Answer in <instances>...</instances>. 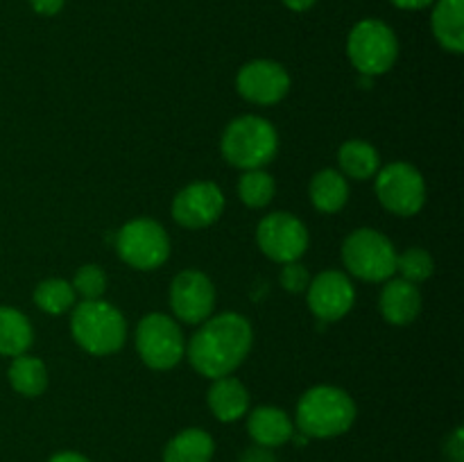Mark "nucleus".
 Segmentation results:
<instances>
[{
    "mask_svg": "<svg viewBox=\"0 0 464 462\" xmlns=\"http://www.w3.org/2000/svg\"><path fill=\"white\" fill-rule=\"evenodd\" d=\"M444 453L449 462H464V430L458 426L444 442Z\"/></svg>",
    "mask_w": 464,
    "mask_h": 462,
    "instance_id": "c85d7f7f",
    "label": "nucleus"
},
{
    "mask_svg": "<svg viewBox=\"0 0 464 462\" xmlns=\"http://www.w3.org/2000/svg\"><path fill=\"white\" fill-rule=\"evenodd\" d=\"M430 25L444 50L460 54L464 50V0H438Z\"/></svg>",
    "mask_w": 464,
    "mask_h": 462,
    "instance_id": "a211bd4d",
    "label": "nucleus"
},
{
    "mask_svg": "<svg viewBox=\"0 0 464 462\" xmlns=\"http://www.w3.org/2000/svg\"><path fill=\"white\" fill-rule=\"evenodd\" d=\"M349 199V184L343 172L326 168L311 179V202L322 213H338Z\"/></svg>",
    "mask_w": 464,
    "mask_h": 462,
    "instance_id": "aec40b11",
    "label": "nucleus"
},
{
    "mask_svg": "<svg viewBox=\"0 0 464 462\" xmlns=\"http://www.w3.org/2000/svg\"><path fill=\"white\" fill-rule=\"evenodd\" d=\"M30 320L21 311L9 306H0V356H21L32 347Z\"/></svg>",
    "mask_w": 464,
    "mask_h": 462,
    "instance_id": "412c9836",
    "label": "nucleus"
},
{
    "mask_svg": "<svg viewBox=\"0 0 464 462\" xmlns=\"http://www.w3.org/2000/svg\"><path fill=\"white\" fill-rule=\"evenodd\" d=\"M338 163L344 175L365 181L379 172L381 157L374 145H370L367 140L352 139L347 143H343V148H340Z\"/></svg>",
    "mask_w": 464,
    "mask_h": 462,
    "instance_id": "4be33fe9",
    "label": "nucleus"
},
{
    "mask_svg": "<svg viewBox=\"0 0 464 462\" xmlns=\"http://www.w3.org/2000/svg\"><path fill=\"white\" fill-rule=\"evenodd\" d=\"M392 5H397L399 9H426L429 5H433L435 0H390Z\"/></svg>",
    "mask_w": 464,
    "mask_h": 462,
    "instance_id": "473e14b6",
    "label": "nucleus"
},
{
    "mask_svg": "<svg viewBox=\"0 0 464 462\" xmlns=\"http://www.w3.org/2000/svg\"><path fill=\"white\" fill-rule=\"evenodd\" d=\"M356 421V403L344 390L315 385L297 403L295 424L304 438L329 439L347 433Z\"/></svg>",
    "mask_w": 464,
    "mask_h": 462,
    "instance_id": "f03ea898",
    "label": "nucleus"
},
{
    "mask_svg": "<svg viewBox=\"0 0 464 462\" xmlns=\"http://www.w3.org/2000/svg\"><path fill=\"white\" fill-rule=\"evenodd\" d=\"M252 342L254 331L247 317L240 313H222L202 322L186 351L198 374L216 380L231 376L236 367L243 365Z\"/></svg>",
    "mask_w": 464,
    "mask_h": 462,
    "instance_id": "f257e3e1",
    "label": "nucleus"
},
{
    "mask_svg": "<svg viewBox=\"0 0 464 462\" xmlns=\"http://www.w3.org/2000/svg\"><path fill=\"white\" fill-rule=\"evenodd\" d=\"M256 240L261 252L276 263H293L304 256L308 247V231L293 213L276 211L258 222Z\"/></svg>",
    "mask_w": 464,
    "mask_h": 462,
    "instance_id": "9d476101",
    "label": "nucleus"
},
{
    "mask_svg": "<svg viewBox=\"0 0 464 462\" xmlns=\"http://www.w3.org/2000/svg\"><path fill=\"white\" fill-rule=\"evenodd\" d=\"M311 284V276L304 265H299L297 261L284 263V270H281V285H284L288 293H304Z\"/></svg>",
    "mask_w": 464,
    "mask_h": 462,
    "instance_id": "cd10ccee",
    "label": "nucleus"
},
{
    "mask_svg": "<svg viewBox=\"0 0 464 462\" xmlns=\"http://www.w3.org/2000/svg\"><path fill=\"white\" fill-rule=\"evenodd\" d=\"M116 252L136 270H157L170 256V238L157 220H130L116 236Z\"/></svg>",
    "mask_w": 464,
    "mask_h": 462,
    "instance_id": "0eeeda50",
    "label": "nucleus"
},
{
    "mask_svg": "<svg viewBox=\"0 0 464 462\" xmlns=\"http://www.w3.org/2000/svg\"><path fill=\"white\" fill-rule=\"evenodd\" d=\"M63 3H66V0H30L32 9H34L36 14H41V16H54V14H59Z\"/></svg>",
    "mask_w": 464,
    "mask_h": 462,
    "instance_id": "c756f323",
    "label": "nucleus"
},
{
    "mask_svg": "<svg viewBox=\"0 0 464 462\" xmlns=\"http://www.w3.org/2000/svg\"><path fill=\"white\" fill-rule=\"evenodd\" d=\"M75 290L63 279H45L36 285L34 303L48 315H62L75 303Z\"/></svg>",
    "mask_w": 464,
    "mask_h": 462,
    "instance_id": "b1692460",
    "label": "nucleus"
},
{
    "mask_svg": "<svg viewBox=\"0 0 464 462\" xmlns=\"http://www.w3.org/2000/svg\"><path fill=\"white\" fill-rule=\"evenodd\" d=\"M216 442L204 428H186L163 448V462H211Z\"/></svg>",
    "mask_w": 464,
    "mask_h": 462,
    "instance_id": "6ab92c4d",
    "label": "nucleus"
},
{
    "mask_svg": "<svg viewBox=\"0 0 464 462\" xmlns=\"http://www.w3.org/2000/svg\"><path fill=\"white\" fill-rule=\"evenodd\" d=\"M275 179L261 168L258 170H245V175L238 181V195L249 208H263L266 204H270L272 197H275Z\"/></svg>",
    "mask_w": 464,
    "mask_h": 462,
    "instance_id": "393cba45",
    "label": "nucleus"
},
{
    "mask_svg": "<svg viewBox=\"0 0 464 462\" xmlns=\"http://www.w3.org/2000/svg\"><path fill=\"white\" fill-rule=\"evenodd\" d=\"M281 3L288 9H293V12H306V9L315 5V0H281Z\"/></svg>",
    "mask_w": 464,
    "mask_h": 462,
    "instance_id": "72a5a7b5",
    "label": "nucleus"
},
{
    "mask_svg": "<svg viewBox=\"0 0 464 462\" xmlns=\"http://www.w3.org/2000/svg\"><path fill=\"white\" fill-rule=\"evenodd\" d=\"M48 462H91V460L77 451H59L54 453Z\"/></svg>",
    "mask_w": 464,
    "mask_h": 462,
    "instance_id": "2f4dec72",
    "label": "nucleus"
},
{
    "mask_svg": "<svg viewBox=\"0 0 464 462\" xmlns=\"http://www.w3.org/2000/svg\"><path fill=\"white\" fill-rule=\"evenodd\" d=\"M247 433L258 447L276 448L295 438V424L281 408L261 406L249 412Z\"/></svg>",
    "mask_w": 464,
    "mask_h": 462,
    "instance_id": "2eb2a0df",
    "label": "nucleus"
},
{
    "mask_svg": "<svg viewBox=\"0 0 464 462\" xmlns=\"http://www.w3.org/2000/svg\"><path fill=\"white\" fill-rule=\"evenodd\" d=\"M376 195L383 208L394 216H417L426 204L424 177L411 163L394 161L376 172Z\"/></svg>",
    "mask_w": 464,
    "mask_h": 462,
    "instance_id": "1a4fd4ad",
    "label": "nucleus"
},
{
    "mask_svg": "<svg viewBox=\"0 0 464 462\" xmlns=\"http://www.w3.org/2000/svg\"><path fill=\"white\" fill-rule=\"evenodd\" d=\"M225 211V195L213 181H198L186 186L172 202V217L186 229L211 226Z\"/></svg>",
    "mask_w": 464,
    "mask_h": 462,
    "instance_id": "ddd939ff",
    "label": "nucleus"
},
{
    "mask_svg": "<svg viewBox=\"0 0 464 462\" xmlns=\"http://www.w3.org/2000/svg\"><path fill=\"white\" fill-rule=\"evenodd\" d=\"M243 462H275V456H272V448L258 447L256 444V447L245 453Z\"/></svg>",
    "mask_w": 464,
    "mask_h": 462,
    "instance_id": "7c9ffc66",
    "label": "nucleus"
},
{
    "mask_svg": "<svg viewBox=\"0 0 464 462\" xmlns=\"http://www.w3.org/2000/svg\"><path fill=\"white\" fill-rule=\"evenodd\" d=\"M9 383L23 397H39L44 394V390L48 388V370H45L44 361L34 356H27V353H21L12 361L9 365Z\"/></svg>",
    "mask_w": 464,
    "mask_h": 462,
    "instance_id": "5701e85b",
    "label": "nucleus"
},
{
    "mask_svg": "<svg viewBox=\"0 0 464 462\" xmlns=\"http://www.w3.org/2000/svg\"><path fill=\"white\" fill-rule=\"evenodd\" d=\"M347 54L356 71L365 77H376L394 66L399 54V41L392 27L376 18L356 23L347 39Z\"/></svg>",
    "mask_w": 464,
    "mask_h": 462,
    "instance_id": "423d86ee",
    "label": "nucleus"
},
{
    "mask_svg": "<svg viewBox=\"0 0 464 462\" xmlns=\"http://www.w3.org/2000/svg\"><path fill=\"white\" fill-rule=\"evenodd\" d=\"M343 261L353 276L379 284L392 279L397 272V249L381 231L358 229L344 240Z\"/></svg>",
    "mask_w": 464,
    "mask_h": 462,
    "instance_id": "39448f33",
    "label": "nucleus"
},
{
    "mask_svg": "<svg viewBox=\"0 0 464 462\" xmlns=\"http://www.w3.org/2000/svg\"><path fill=\"white\" fill-rule=\"evenodd\" d=\"M222 157L240 170H258L276 157L279 136L270 120L261 116H240L227 125L220 140Z\"/></svg>",
    "mask_w": 464,
    "mask_h": 462,
    "instance_id": "7ed1b4c3",
    "label": "nucleus"
},
{
    "mask_svg": "<svg viewBox=\"0 0 464 462\" xmlns=\"http://www.w3.org/2000/svg\"><path fill=\"white\" fill-rule=\"evenodd\" d=\"M207 401L216 419L225 421V424L238 421L249 410L247 388L234 376H222V379L213 380V385L208 388Z\"/></svg>",
    "mask_w": 464,
    "mask_h": 462,
    "instance_id": "f3484780",
    "label": "nucleus"
},
{
    "mask_svg": "<svg viewBox=\"0 0 464 462\" xmlns=\"http://www.w3.org/2000/svg\"><path fill=\"white\" fill-rule=\"evenodd\" d=\"M421 311V294L415 284L406 279H388L381 293V313L385 322L394 326H406L415 322Z\"/></svg>",
    "mask_w": 464,
    "mask_h": 462,
    "instance_id": "dca6fc26",
    "label": "nucleus"
},
{
    "mask_svg": "<svg viewBox=\"0 0 464 462\" xmlns=\"http://www.w3.org/2000/svg\"><path fill=\"white\" fill-rule=\"evenodd\" d=\"M238 93L254 104H276L288 95L290 75L281 63L272 59H256V62L245 63L236 77Z\"/></svg>",
    "mask_w": 464,
    "mask_h": 462,
    "instance_id": "f8f14e48",
    "label": "nucleus"
},
{
    "mask_svg": "<svg viewBox=\"0 0 464 462\" xmlns=\"http://www.w3.org/2000/svg\"><path fill=\"white\" fill-rule=\"evenodd\" d=\"M216 306V288L199 270H184L170 284V308L177 320L186 324H202Z\"/></svg>",
    "mask_w": 464,
    "mask_h": 462,
    "instance_id": "9b49d317",
    "label": "nucleus"
},
{
    "mask_svg": "<svg viewBox=\"0 0 464 462\" xmlns=\"http://www.w3.org/2000/svg\"><path fill=\"white\" fill-rule=\"evenodd\" d=\"M308 306L313 315L322 322H338L352 311L356 302V290L352 279L344 272L326 270L320 272L308 284Z\"/></svg>",
    "mask_w": 464,
    "mask_h": 462,
    "instance_id": "4468645a",
    "label": "nucleus"
},
{
    "mask_svg": "<svg viewBox=\"0 0 464 462\" xmlns=\"http://www.w3.org/2000/svg\"><path fill=\"white\" fill-rule=\"evenodd\" d=\"M75 342L93 356H109L125 344L127 324L122 313L102 299H82L71 317Z\"/></svg>",
    "mask_w": 464,
    "mask_h": 462,
    "instance_id": "20e7f679",
    "label": "nucleus"
},
{
    "mask_svg": "<svg viewBox=\"0 0 464 462\" xmlns=\"http://www.w3.org/2000/svg\"><path fill=\"white\" fill-rule=\"evenodd\" d=\"M71 285L82 299H100L107 290V274L98 265H82Z\"/></svg>",
    "mask_w": 464,
    "mask_h": 462,
    "instance_id": "bb28decb",
    "label": "nucleus"
},
{
    "mask_svg": "<svg viewBox=\"0 0 464 462\" xmlns=\"http://www.w3.org/2000/svg\"><path fill=\"white\" fill-rule=\"evenodd\" d=\"M435 270L433 256L421 247H411L403 254H397V272L401 279L411 281V284H421L429 279Z\"/></svg>",
    "mask_w": 464,
    "mask_h": 462,
    "instance_id": "a878e982",
    "label": "nucleus"
},
{
    "mask_svg": "<svg viewBox=\"0 0 464 462\" xmlns=\"http://www.w3.org/2000/svg\"><path fill=\"white\" fill-rule=\"evenodd\" d=\"M136 349L145 365L163 371L172 370L184 358L186 342L172 317L163 313H150L136 329Z\"/></svg>",
    "mask_w": 464,
    "mask_h": 462,
    "instance_id": "6e6552de",
    "label": "nucleus"
}]
</instances>
